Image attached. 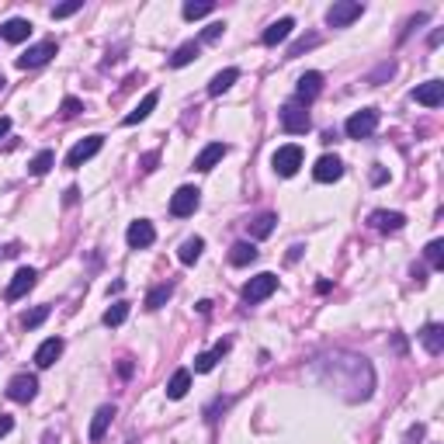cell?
<instances>
[{
	"label": "cell",
	"mask_w": 444,
	"mask_h": 444,
	"mask_svg": "<svg viewBox=\"0 0 444 444\" xmlns=\"http://www.w3.org/2000/svg\"><path fill=\"white\" fill-rule=\"evenodd\" d=\"M312 45H319V35H306V38H299V42L288 49V60H295V56H302V52L312 49Z\"/></svg>",
	"instance_id": "cell-37"
},
{
	"label": "cell",
	"mask_w": 444,
	"mask_h": 444,
	"mask_svg": "<svg viewBox=\"0 0 444 444\" xmlns=\"http://www.w3.org/2000/svg\"><path fill=\"white\" fill-rule=\"evenodd\" d=\"M84 8V0H70V4H60V8H52V18H70Z\"/></svg>",
	"instance_id": "cell-38"
},
{
	"label": "cell",
	"mask_w": 444,
	"mask_h": 444,
	"mask_svg": "<svg viewBox=\"0 0 444 444\" xmlns=\"http://www.w3.org/2000/svg\"><path fill=\"white\" fill-rule=\"evenodd\" d=\"M212 0H201V4H195V0H188V4H184V18L188 21H195V18H205V14H212Z\"/></svg>",
	"instance_id": "cell-35"
},
{
	"label": "cell",
	"mask_w": 444,
	"mask_h": 444,
	"mask_svg": "<svg viewBox=\"0 0 444 444\" xmlns=\"http://www.w3.org/2000/svg\"><path fill=\"white\" fill-rule=\"evenodd\" d=\"M312 177H316L319 184H333V181H341V177H344V163H341L337 156H319L316 166H312Z\"/></svg>",
	"instance_id": "cell-11"
},
{
	"label": "cell",
	"mask_w": 444,
	"mask_h": 444,
	"mask_svg": "<svg viewBox=\"0 0 444 444\" xmlns=\"http://www.w3.org/2000/svg\"><path fill=\"white\" fill-rule=\"evenodd\" d=\"M42 444H60V441H56V434L49 430V434H42Z\"/></svg>",
	"instance_id": "cell-46"
},
{
	"label": "cell",
	"mask_w": 444,
	"mask_h": 444,
	"mask_svg": "<svg viewBox=\"0 0 444 444\" xmlns=\"http://www.w3.org/2000/svg\"><path fill=\"white\" fill-rule=\"evenodd\" d=\"M0 35H4L8 42L18 45V42H25V38L32 35V21H25V18H11L4 28H0Z\"/></svg>",
	"instance_id": "cell-23"
},
{
	"label": "cell",
	"mask_w": 444,
	"mask_h": 444,
	"mask_svg": "<svg viewBox=\"0 0 444 444\" xmlns=\"http://www.w3.org/2000/svg\"><path fill=\"white\" fill-rule=\"evenodd\" d=\"M35 278H38L35 267H21V271L14 274V282L8 285V299L14 302V299H21L25 292H32V288H35Z\"/></svg>",
	"instance_id": "cell-16"
},
{
	"label": "cell",
	"mask_w": 444,
	"mask_h": 444,
	"mask_svg": "<svg viewBox=\"0 0 444 444\" xmlns=\"http://www.w3.org/2000/svg\"><path fill=\"white\" fill-rule=\"evenodd\" d=\"M11 132V119H0V139H4Z\"/></svg>",
	"instance_id": "cell-45"
},
{
	"label": "cell",
	"mask_w": 444,
	"mask_h": 444,
	"mask_svg": "<svg viewBox=\"0 0 444 444\" xmlns=\"http://www.w3.org/2000/svg\"><path fill=\"white\" fill-rule=\"evenodd\" d=\"M119 375H122V378H129V375H132V361H129V358L119 365Z\"/></svg>",
	"instance_id": "cell-42"
},
{
	"label": "cell",
	"mask_w": 444,
	"mask_h": 444,
	"mask_svg": "<svg viewBox=\"0 0 444 444\" xmlns=\"http://www.w3.org/2000/svg\"><path fill=\"white\" fill-rule=\"evenodd\" d=\"M292 28H295V21H292V18H282V21H274L271 28H264L260 42H264V45H282V42L292 35Z\"/></svg>",
	"instance_id": "cell-20"
},
{
	"label": "cell",
	"mask_w": 444,
	"mask_h": 444,
	"mask_svg": "<svg viewBox=\"0 0 444 444\" xmlns=\"http://www.w3.org/2000/svg\"><path fill=\"white\" fill-rule=\"evenodd\" d=\"M35 393H38V378L28 375V371H21V375H14V378L8 382V399H11V403H32Z\"/></svg>",
	"instance_id": "cell-7"
},
{
	"label": "cell",
	"mask_w": 444,
	"mask_h": 444,
	"mask_svg": "<svg viewBox=\"0 0 444 444\" xmlns=\"http://www.w3.org/2000/svg\"><path fill=\"white\" fill-rule=\"evenodd\" d=\"M56 49H60V45H56V38H45V42H38V45H32L25 56H18V66L21 70H35V66H45L49 60H52V56H56Z\"/></svg>",
	"instance_id": "cell-8"
},
{
	"label": "cell",
	"mask_w": 444,
	"mask_h": 444,
	"mask_svg": "<svg viewBox=\"0 0 444 444\" xmlns=\"http://www.w3.org/2000/svg\"><path fill=\"white\" fill-rule=\"evenodd\" d=\"M60 354H63V341H60V337H49V341L35 351V365H38V368H52L56 361H60Z\"/></svg>",
	"instance_id": "cell-18"
},
{
	"label": "cell",
	"mask_w": 444,
	"mask_h": 444,
	"mask_svg": "<svg viewBox=\"0 0 444 444\" xmlns=\"http://www.w3.org/2000/svg\"><path fill=\"white\" fill-rule=\"evenodd\" d=\"M257 260V247L254 243H233V250H230V264L233 267H247V264H254Z\"/></svg>",
	"instance_id": "cell-26"
},
{
	"label": "cell",
	"mask_w": 444,
	"mask_h": 444,
	"mask_svg": "<svg viewBox=\"0 0 444 444\" xmlns=\"http://www.w3.org/2000/svg\"><path fill=\"white\" fill-rule=\"evenodd\" d=\"M101 146H104V136H87V139H80V143L66 153V166H73V171H77V166H84L90 156L101 153Z\"/></svg>",
	"instance_id": "cell-10"
},
{
	"label": "cell",
	"mask_w": 444,
	"mask_h": 444,
	"mask_svg": "<svg viewBox=\"0 0 444 444\" xmlns=\"http://www.w3.org/2000/svg\"><path fill=\"white\" fill-rule=\"evenodd\" d=\"M153 163H156V153H149V156H143V171H153Z\"/></svg>",
	"instance_id": "cell-44"
},
{
	"label": "cell",
	"mask_w": 444,
	"mask_h": 444,
	"mask_svg": "<svg viewBox=\"0 0 444 444\" xmlns=\"http://www.w3.org/2000/svg\"><path fill=\"white\" fill-rule=\"evenodd\" d=\"M0 87H4V73H0Z\"/></svg>",
	"instance_id": "cell-47"
},
{
	"label": "cell",
	"mask_w": 444,
	"mask_h": 444,
	"mask_svg": "<svg viewBox=\"0 0 444 444\" xmlns=\"http://www.w3.org/2000/svg\"><path fill=\"white\" fill-rule=\"evenodd\" d=\"M80 111H84V104H80L77 97H66V101L60 104V115H63V119H73V115H80Z\"/></svg>",
	"instance_id": "cell-39"
},
{
	"label": "cell",
	"mask_w": 444,
	"mask_h": 444,
	"mask_svg": "<svg viewBox=\"0 0 444 444\" xmlns=\"http://www.w3.org/2000/svg\"><path fill=\"white\" fill-rule=\"evenodd\" d=\"M198 205H201V191H198V188H177V191L171 195V215H177V219L195 215Z\"/></svg>",
	"instance_id": "cell-9"
},
{
	"label": "cell",
	"mask_w": 444,
	"mask_h": 444,
	"mask_svg": "<svg viewBox=\"0 0 444 444\" xmlns=\"http://www.w3.org/2000/svg\"><path fill=\"white\" fill-rule=\"evenodd\" d=\"M129 444H132V441H129Z\"/></svg>",
	"instance_id": "cell-48"
},
{
	"label": "cell",
	"mask_w": 444,
	"mask_h": 444,
	"mask_svg": "<svg viewBox=\"0 0 444 444\" xmlns=\"http://www.w3.org/2000/svg\"><path fill=\"white\" fill-rule=\"evenodd\" d=\"M201 250H205V240H201V236H191V240H184V243H181L177 260H181V264H195V260L201 257Z\"/></svg>",
	"instance_id": "cell-29"
},
{
	"label": "cell",
	"mask_w": 444,
	"mask_h": 444,
	"mask_svg": "<svg viewBox=\"0 0 444 444\" xmlns=\"http://www.w3.org/2000/svg\"><path fill=\"white\" fill-rule=\"evenodd\" d=\"M111 420H115V406H101L94 413V420H90V441H101L104 430L111 427Z\"/></svg>",
	"instance_id": "cell-24"
},
{
	"label": "cell",
	"mask_w": 444,
	"mask_h": 444,
	"mask_svg": "<svg viewBox=\"0 0 444 444\" xmlns=\"http://www.w3.org/2000/svg\"><path fill=\"white\" fill-rule=\"evenodd\" d=\"M226 153H230L226 143H208V146L195 156V171H212V166H215L222 156H226Z\"/></svg>",
	"instance_id": "cell-15"
},
{
	"label": "cell",
	"mask_w": 444,
	"mask_h": 444,
	"mask_svg": "<svg viewBox=\"0 0 444 444\" xmlns=\"http://www.w3.org/2000/svg\"><path fill=\"white\" fill-rule=\"evenodd\" d=\"M271 163H274V171L282 174V177H292V174H299V166H302V146H278V153L271 156Z\"/></svg>",
	"instance_id": "cell-5"
},
{
	"label": "cell",
	"mask_w": 444,
	"mask_h": 444,
	"mask_svg": "<svg viewBox=\"0 0 444 444\" xmlns=\"http://www.w3.org/2000/svg\"><path fill=\"white\" fill-rule=\"evenodd\" d=\"M195 60H198V42H184V45L171 56V66L181 70V66H188V63H195Z\"/></svg>",
	"instance_id": "cell-30"
},
{
	"label": "cell",
	"mask_w": 444,
	"mask_h": 444,
	"mask_svg": "<svg viewBox=\"0 0 444 444\" xmlns=\"http://www.w3.org/2000/svg\"><path fill=\"white\" fill-rule=\"evenodd\" d=\"M274 222H278V215H274V212H264V215H257V219L250 222V236H254V240H264V236H271V233H274Z\"/></svg>",
	"instance_id": "cell-28"
},
{
	"label": "cell",
	"mask_w": 444,
	"mask_h": 444,
	"mask_svg": "<svg viewBox=\"0 0 444 444\" xmlns=\"http://www.w3.org/2000/svg\"><path fill=\"white\" fill-rule=\"evenodd\" d=\"M129 319V302H115V306H108L104 312V326H122Z\"/></svg>",
	"instance_id": "cell-32"
},
{
	"label": "cell",
	"mask_w": 444,
	"mask_h": 444,
	"mask_svg": "<svg viewBox=\"0 0 444 444\" xmlns=\"http://www.w3.org/2000/svg\"><path fill=\"white\" fill-rule=\"evenodd\" d=\"M174 295V285H156L149 295H146V309H160L166 299H171Z\"/></svg>",
	"instance_id": "cell-33"
},
{
	"label": "cell",
	"mask_w": 444,
	"mask_h": 444,
	"mask_svg": "<svg viewBox=\"0 0 444 444\" xmlns=\"http://www.w3.org/2000/svg\"><path fill=\"white\" fill-rule=\"evenodd\" d=\"M316 375L330 385V388H337V393L351 403L358 399H368L371 396V388H375V371L365 358L358 354H333V358H323L316 365Z\"/></svg>",
	"instance_id": "cell-1"
},
{
	"label": "cell",
	"mask_w": 444,
	"mask_h": 444,
	"mask_svg": "<svg viewBox=\"0 0 444 444\" xmlns=\"http://www.w3.org/2000/svg\"><path fill=\"white\" fill-rule=\"evenodd\" d=\"M323 90V73H316V70H309V73H302L299 77V87H295V97L299 101H312L316 94Z\"/></svg>",
	"instance_id": "cell-19"
},
{
	"label": "cell",
	"mask_w": 444,
	"mask_h": 444,
	"mask_svg": "<svg viewBox=\"0 0 444 444\" xmlns=\"http://www.w3.org/2000/svg\"><path fill=\"white\" fill-rule=\"evenodd\" d=\"M368 222H371L378 233H399V230L406 226V215H403V212H385V208H378V212L368 215Z\"/></svg>",
	"instance_id": "cell-13"
},
{
	"label": "cell",
	"mask_w": 444,
	"mask_h": 444,
	"mask_svg": "<svg viewBox=\"0 0 444 444\" xmlns=\"http://www.w3.org/2000/svg\"><path fill=\"white\" fill-rule=\"evenodd\" d=\"M365 14V8L358 4V0H341V4H333L330 11H326V25L330 28H347L351 21H358Z\"/></svg>",
	"instance_id": "cell-6"
},
{
	"label": "cell",
	"mask_w": 444,
	"mask_h": 444,
	"mask_svg": "<svg viewBox=\"0 0 444 444\" xmlns=\"http://www.w3.org/2000/svg\"><path fill=\"white\" fill-rule=\"evenodd\" d=\"M226 351H230V341H219V344H215V351H208V354H198V358H195V371H201V375H205V371H212V368H215V361H219L222 354H226Z\"/></svg>",
	"instance_id": "cell-27"
},
{
	"label": "cell",
	"mask_w": 444,
	"mask_h": 444,
	"mask_svg": "<svg viewBox=\"0 0 444 444\" xmlns=\"http://www.w3.org/2000/svg\"><path fill=\"white\" fill-rule=\"evenodd\" d=\"M125 240H129V247H132V250H146V247H153V240H156L153 222H146V219H136L132 226H129V233H125Z\"/></svg>",
	"instance_id": "cell-12"
},
{
	"label": "cell",
	"mask_w": 444,
	"mask_h": 444,
	"mask_svg": "<svg viewBox=\"0 0 444 444\" xmlns=\"http://www.w3.org/2000/svg\"><path fill=\"white\" fill-rule=\"evenodd\" d=\"M413 101L423 104V108H437V104L444 101V84H441V80H427V84H420V87L413 90Z\"/></svg>",
	"instance_id": "cell-14"
},
{
	"label": "cell",
	"mask_w": 444,
	"mask_h": 444,
	"mask_svg": "<svg viewBox=\"0 0 444 444\" xmlns=\"http://www.w3.org/2000/svg\"><path fill=\"white\" fill-rule=\"evenodd\" d=\"M423 257L430 260V267H437V271H441V267H444V240H430V243H427V250H423Z\"/></svg>",
	"instance_id": "cell-34"
},
{
	"label": "cell",
	"mask_w": 444,
	"mask_h": 444,
	"mask_svg": "<svg viewBox=\"0 0 444 444\" xmlns=\"http://www.w3.org/2000/svg\"><path fill=\"white\" fill-rule=\"evenodd\" d=\"M45 319H49V306H35L32 312H25V316H21V326H25V330H35V326H38V323H45Z\"/></svg>",
	"instance_id": "cell-36"
},
{
	"label": "cell",
	"mask_w": 444,
	"mask_h": 444,
	"mask_svg": "<svg viewBox=\"0 0 444 444\" xmlns=\"http://www.w3.org/2000/svg\"><path fill=\"white\" fill-rule=\"evenodd\" d=\"M56 163V153L52 149H42L38 156H32V163H28V174L32 177H42V174H49V166Z\"/></svg>",
	"instance_id": "cell-31"
},
{
	"label": "cell",
	"mask_w": 444,
	"mask_h": 444,
	"mask_svg": "<svg viewBox=\"0 0 444 444\" xmlns=\"http://www.w3.org/2000/svg\"><path fill=\"white\" fill-rule=\"evenodd\" d=\"M420 341H423V347H427V354H441L444 351V326L441 323H427L423 330H420Z\"/></svg>",
	"instance_id": "cell-17"
},
{
	"label": "cell",
	"mask_w": 444,
	"mask_h": 444,
	"mask_svg": "<svg viewBox=\"0 0 444 444\" xmlns=\"http://www.w3.org/2000/svg\"><path fill=\"white\" fill-rule=\"evenodd\" d=\"M282 129L288 136H306L312 129V119H309V111L302 108V101H288L282 104Z\"/></svg>",
	"instance_id": "cell-2"
},
{
	"label": "cell",
	"mask_w": 444,
	"mask_h": 444,
	"mask_svg": "<svg viewBox=\"0 0 444 444\" xmlns=\"http://www.w3.org/2000/svg\"><path fill=\"white\" fill-rule=\"evenodd\" d=\"M188 388H191V371L181 368V371H174L171 382H166V399H184Z\"/></svg>",
	"instance_id": "cell-21"
},
{
	"label": "cell",
	"mask_w": 444,
	"mask_h": 444,
	"mask_svg": "<svg viewBox=\"0 0 444 444\" xmlns=\"http://www.w3.org/2000/svg\"><path fill=\"white\" fill-rule=\"evenodd\" d=\"M156 101H160V94H156V90H149V94L139 101V108H136V111H129V115H125V125H139L143 119H149V111L156 108Z\"/></svg>",
	"instance_id": "cell-25"
},
{
	"label": "cell",
	"mask_w": 444,
	"mask_h": 444,
	"mask_svg": "<svg viewBox=\"0 0 444 444\" xmlns=\"http://www.w3.org/2000/svg\"><path fill=\"white\" fill-rule=\"evenodd\" d=\"M11 427H14V420H11L8 413H0V437H4V434H11Z\"/></svg>",
	"instance_id": "cell-41"
},
{
	"label": "cell",
	"mask_w": 444,
	"mask_h": 444,
	"mask_svg": "<svg viewBox=\"0 0 444 444\" xmlns=\"http://www.w3.org/2000/svg\"><path fill=\"white\" fill-rule=\"evenodd\" d=\"M385 177H388L385 171H371V184H385Z\"/></svg>",
	"instance_id": "cell-43"
},
{
	"label": "cell",
	"mask_w": 444,
	"mask_h": 444,
	"mask_svg": "<svg viewBox=\"0 0 444 444\" xmlns=\"http://www.w3.org/2000/svg\"><path fill=\"white\" fill-rule=\"evenodd\" d=\"M274 288H278V278L264 271V274H257V278H250V282H247V288H243V302H247V306H257V302L271 299Z\"/></svg>",
	"instance_id": "cell-3"
},
{
	"label": "cell",
	"mask_w": 444,
	"mask_h": 444,
	"mask_svg": "<svg viewBox=\"0 0 444 444\" xmlns=\"http://www.w3.org/2000/svg\"><path fill=\"white\" fill-rule=\"evenodd\" d=\"M236 80H240V70H236V66H230V70H222V73H215V77H212V84H208V94H212V97H219V94H226V90H230V87H233Z\"/></svg>",
	"instance_id": "cell-22"
},
{
	"label": "cell",
	"mask_w": 444,
	"mask_h": 444,
	"mask_svg": "<svg viewBox=\"0 0 444 444\" xmlns=\"http://www.w3.org/2000/svg\"><path fill=\"white\" fill-rule=\"evenodd\" d=\"M222 32H226V25H222V21H212V25H208V28L201 32V38H198V42H215V38H219Z\"/></svg>",
	"instance_id": "cell-40"
},
{
	"label": "cell",
	"mask_w": 444,
	"mask_h": 444,
	"mask_svg": "<svg viewBox=\"0 0 444 444\" xmlns=\"http://www.w3.org/2000/svg\"><path fill=\"white\" fill-rule=\"evenodd\" d=\"M347 136L351 139H368L375 129H378V111L375 108H361V111H354V115L347 119Z\"/></svg>",
	"instance_id": "cell-4"
}]
</instances>
